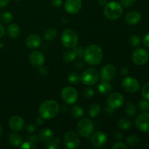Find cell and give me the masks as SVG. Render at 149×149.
I'll use <instances>...</instances> for the list:
<instances>
[{"mask_svg": "<svg viewBox=\"0 0 149 149\" xmlns=\"http://www.w3.org/2000/svg\"><path fill=\"white\" fill-rule=\"evenodd\" d=\"M103 58L102 49L97 45H90L84 49V58L87 63L96 65L100 63Z\"/></svg>", "mask_w": 149, "mask_h": 149, "instance_id": "1", "label": "cell"}, {"mask_svg": "<svg viewBox=\"0 0 149 149\" xmlns=\"http://www.w3.org/2000/svg\"><path fill=\"white\" fill-rule=\"evenodd\" d=\"M60 111V106L56 101L47 100L44 101L39 106V113L45 119H50L56 116Z\"/></svg>", "mask_w": 149, "mask_h": 149, "instance_id": "2", "label": "cell"}, {"mask_svg": "<svg viewBox=\"0 0 149 149\" xmlns=\"http://www.w3.org/2000/svg\"><path fill=\"white\" fill-rule=\"evenodd\" d=\"M122 12L123 10L120 4L116 1H111L107 3L105 5L103 13L106 18L110 20H115L119 19L122 16Z\"/></svg>", "mask_w": 149, "mask_h": 149, "instance_id": "3", "label": "cell"}, {"mask_svg": "<svg viewBox=\"0 0 149 149\" xmlns=\"http://www.w3.org/2000/svg\"><path fill=\"white\" fill-rule=\"evenodd\" d=\"M61 42L64 47L69 49L76 47L79 42L78 35L75 31L72 29H66L61 35Z\"/></svg>", "mask_w": 149, "mask_h": 149, "instance_id": "4", "label": "cell"}, {"mask_svg": "<svg viewBox=\"0 0 149 149\" xmlns=\"http://www.w3.org/2000/svg\"><path fill=\"white\" fill-rule=\"evenodd\" d=\"M99 79V73L94 68H87L81 75V81L86 85H94Z\"/></svg>", "mask_w": 149, "mask_h": 149, "instance_id": "5", "label": "cell"}, {"mask_svg": "<svg viewBox=\"0 0 149 149\" xmlns=\"http://www.w3.org/2000/svg\"><path fill=\"white\" fill-rule=\"evenodd\" d=\"M94 129L93 122L89 119H84L79 121L77 125V130L78 133L83 138H88L91 135Z\"/></svg>", "mask_w": 149, "mask_h": 149, "instance_id": "6", "label": "cell"}, {"mask_svg": "<svg viewBox=\"0 0 149 149\" xmlns=\"http://www.w3.org/2000/svg\"><path fill=\"white\" fill-rule=\"evenodd\" d=\"M61 97L68 104H73L78 99V93L74 87H66L61 91Z\"/></svg>", "mask_w": 149, "mask_h": 149, "instance_id": "7", "label": "cell"}, {"mask_svg": "<svg viewBox=\"0 0 149 149\" xmlns=\"http://www.w3.org/2000/svg\"><path fill=\"white\" fill-rule=\"evenodd\" d=\"M64 141L66 147L69 149L77 148L80 146V139L78 135L73 131H68L64 135Z\"/></svg>", "mask_w": 149, "mask_h": 149, "instance_id": "8", "label": "cell"}, {"mask_svg": "<svg viewBox=\"0 0 149 149\" xmlns=\"http://www.w3.org/2000/svg\"><path fill=\"white\" fill-rule=\"evenodd\" d=\"M132 58L134 63L138 65H143L148 61L149 55L145 49L138 48L134 51Z\"/></svg>", "mask_w": 149, "mask_h": 149, "instance_id": "9", "label": "cell"}, {"mask_svg": "<svg viewBox=\"0 0 149 149\" xmlns=\"http://www.w3.org/2000/svg\"><path fill=\"white\" fill-rule=\"evenodd\" d=\"M135 125L141 132L149 133V113L145 112L140 114L136 118Z\"/></svg>", "mask_w": 149, "mask_h": 149, "instance_id": "10", "label": "cell"}, {"mask_svg": "<svg viewBox=\"0 0 149 149\" xmlns=\"http://www.w3.org/2000/svg\"><path fill=\"white\" fill-rule=\"evenodd\" d=\"M122 87L128 93H133L138 91L140 88V84L138 80L132 77H126L122 81Z\"/></svg>", "mask_w": 149, "mask_h": 149, "instance_id": "11", "label": "cell"}, {"mask_svg": "<svg viewBox=\"0 0 149 149\" xmlns=\"http://www.w3.org/2000/svg\"><path fill=\"white\" fill-rule=\"evenodd\" d=\"M123 95L119 93H113L109 95V96L107 98V103L108 106L111 107L112 109H116L118 108L121 107L124 103Z\"/></svg>", "mask_w": 149, "mask_h": 149, "instance_id": "12", "label": "cell"}, {"mask_svg": "<svg viewBox=\"0 0 149 149\" xmlns=\"http://www.w3.org/2000/svg\"><path fill=\"white\" fill-rule=\"evenodd\" d=\"M116 74V68L111 64L106 65L100 71V78L103 81H109L113 79Z\"/></svg>", "mask_w": 149, "mask_h": 149, "instance_id": "13", "label": "cell"}, {"mask_svg": "<svg viewBox=\"0 0 149 149\" xmlns=\"http://www.w3.org/2000/svg\"><path fill=\"white\" fill-rule=\"evenodd\" d=\"M92 144L95 147H102L107 143V137L102 131H97L93 134L90 138Z\"/></svg>", "mask_w": 149, "mask_h": 149, "instance_id": "14", "label": "cell"}, {"mask_svg": "<svg viewBox=\"0 0 149 149\" xmlns=\"http://www.w3.org/2000/svg\"><path fill=\"white\" fill-rule=\"evenodd\" d=\"M29 61L32 65L39 68L45 63V56L39 51H33L29 55Z\"/></svg>", "mask_w": 149, "mask_h": 149, "instance_id": "15", "label": "cell"}, {"mask_svg": "<svg viewBox=\"0 0 149 149\" xmlns=\"http://www.w3.org/2000/svg\"><path fill=\"white\" fill-rule=\"evenodd\" d=\"M82 4L81 0H66L65 9L70 14H76L81 10Z\"/></svg>", "mask_w": 149, "mask_h": 149, "instance_id": "16", "label": "cell"}, {"mask_svg": "<svg viewBox=\"0 0 149 149\" xmlns=\"http://www.w3.org/2000/svg\"><path fill=\"white\" fill-rule=\"evenodd\" d=\"M9 126L12 130L19 132L22 130L24 127V121L22 117L19 116H13L9 121Z\"/></svg>", "mask_w": 149, "mask_h": 149, "instance_id": "17", "label": "cell"}, {"mask_svg": "<svg viewBox=\"0 0 149 149\" xmlns=\"http://www.w3.org/2000/svg\"><path fill=\"white\" fill-rule=\"evenodd\" d=\"M41 43H42V39L40 36L37 34L29 35L26 39V45L31 49L39 47Z\"/></svg>", "mask_w": 149, "mask_h": 149, "instance_id": "18", "label": "cell"}, {"mask_svg": "<svg viewBox=\"0 0 149 149\" xmlns=\"http://www.w3.org/2000/svg\"><path fill=\"white\" fill-rule=\"evenodd\" d=\"M141 19V15L138 12L132 11L127 13L125 16V21L130 25H135L140 22Z\"/></svg>", "mask_w": 149, "mask_h": 149, "instance_id": "19", "label": "cell"}, {"mask_svg": "<svg viewBox=\"0 0 149 149\" xmlns=\"http://www.w3.org/2000/svg\"><path fill=\"white\" fill-rule=\"evenodd\" d=\"M39 138L41 141L44 143H47L48 141H51L54 137V133L52 130L49 128H45L41 130L39 134Z\"/></svg>", "mask_w": 149, "mask_h": 149, "instance_id": "20", "label": "cell"}, {"mask_svg": "<svg viewBox=\"0 0 149 149\" xmlns=\"http://www.w3.org/2000/svg\"><path fill=\"white\" fill-rule=\"evenodd\" d=\"M20 29L16 23H12L7 28V34L12 39H16L20 36Z\"/></svg>", "mask_w": 149, "mask_h": 149, "instance_id": "21", "label": "cell"}, {"mask_svg": "<svg viewBox=\"0 0 149 149\" xmlns=\"http://www.w3.org/2000/svg\"><path fill=\"white\" fill-rule=\"evenodd\" d=\"M22 141H23V138H22L21 135L16 132H13L11 133L9 136V142L13 146H19L21 145Z\"/></svg>", "mask_w": 149, "mask_h": 149, "instance_id": "22", "label": "cell"}, {"mask_svg": "<svg viewBox=\"0 0 149 149\" xmlns=\"http://www.w3.org/2000/svg\"><path fill=\"white\" fill-rule=\"evenodd\" d=\"M99 93L103 95H106L110 93L112 90L111 84L109 82L106 81H103V82H101L97 87Z\"/></svg>", "mask_w": 149, "mask_h": 149, "instance_id": "23", "label": "cell"}, {"mask_svg": "<svg viewBox=\"0 0 149 149\" xmlns=\"http://www.w3.org/2000/svg\"><path fill=\"white\" fill-rule=\"evenodd\" d=\"M77 58V56L75 49H70V50L66 51L63 56V59L65 63L73 62Z\"/></svg>", "mask_w": 149, "mask_h": 149, "instance_id": "24", "label": "cell"}, {"mask_svg": "<svg viewBox=\"0 0 149 149\" xmlns=\"http://www.w3.org/2000/svg\"><path fill=\"white\" fill-rule=\"evenodd\" d=\"M100 112H101V108H100V105L97 104V103L93 104L89 109V115L93 118L98 116Z\"/></svg>", "mask_w": 149, "mask_h": 149, "instance_id": "25", "label": "cell"}, {"mask_svg": "<svg viewBox=\"0 0 149 149\" xmlns=\"http://www.w3.org/2000/svg\"><path fill=\"white\" fill-rule=\"evenodd\" d=\"M57 31L55 29H49L45 31L44 34L45 39L47 41H53L57 36Z\"/></svg>", "mask_w": 149, "mask_h": 149, "instance_id": "26", "label": "cell"}, {"mask_svg": "<svg viewBox=\"0 0 149 149\" xmlns=\"http://www.w3.org/2000/svg\"><path fill=\"white\" fill-rule=\"evenodd\" d=\"M71 114L74 118H77H77H80L84 114V110H83L81 106H74L71 109Z\"/></svg>", "mask_w": 149, "mask_h": 149, "instance_id": "27", "label": "cell"}, {"mask_svg": "<svg viewBox=\"0 0 149 149\" xmlns=\"http://www.w3.org/2000/svg\"><path fill=\"white\" fill-rule=\"evenodd\" d=\"M125 112L130 116H134L137 113V108L135 105L131 102L127 103L125 106Z\"/></svg>", "mask_w": 149, "mask_h": 149, "instance_id": "28", "label": "cell"}, {"mask_svg": "<svg viewBox=\"0 0 149 149\" xmlns=\"http://www.w3.org/2000/svg\"><path fill=\"white\" fill-rule=\"evenodd\" d=\"M131 125H132V122L130 119H121L118 122V127L120 129L123 130H128L129 128H130Z\"/></svg>", "mask_w": 149, "mask_h": 149, "instance_id": "29", "label": "cell"}, {"mask_svg": "<svg viewBox=\"0 0 149 149\" xmlns=\"http://www.w3.org/2000/svg\"><path fill=\"white\" fill-rule=\"evenodd\" d=\"M60 143H61V140L59 138H56L54 140L52 139L47 143L45 148L47 149H57L59 148Z\"/></svg>", "mask_w": 149, "mask_h": 149, "instance_id": "30", "label": "cell"}, {"mask_svg": "<svg viewBox=\"0 0 149 149\" xmlns=\"http://www.w3.org/2000/svg\"><path fill=\"white\" fill-rule=\"evenodd\" d=\"M127 143L131 147L137 146L140 143V140L136 135H130L126 139Z\"/></svg>", "mask_w": 149, "mask_h": 149, "instance_id": "31", "label": "cell"}, {"mask_svg": "<svg viewBox=\"0 0 149 149\" xmlns=\"http://www.w3.org/2000/svg\"><path fill=\"white\" fill-rule=\"evenodd\" d=\"M13 19V14L10 12H4V13H1L0 15V20L2 23H8L11 22Z\"/></svg>", "mask_w": 149, "mask_h": 149, "instance_id": "32", "label": "cell"}, {"mask_svg": "<svg viewBox=\"0 0 149 149\" xmlns=\"http://www.w3.org/2000/svg\"><path fill=\"white\" fill-rule=\"evenodd\" d=\"M68 79L71 84H78L81 81V76L77 73H71L68 75Z\"/></svg>", "mask_w": 149, "mask_h": 149, "instance_id": "33", "label": "cell"}, {"mask_svg": "<svg viewBox=\"0 0 149 149\" xmlns=\"http://www.w3.org/2000/svg\"><path fill=\"white\" fill-rule=\"evenodd\" d=\"M130 45L132 47H137L138 45H140V42H141V40H140V38L138 37L136 35H132L130 37Z\"/></svg>", "mask_w": 149, "mask_h": 149, "instance_id": "34", "label": "cell"}, {"mask_svg": "<svg viewBox=\"0 0 149 149\" xmlns=\"http://www.w3.org/2000/svg\"><path fill=\"white\" fill-rule=\"evenodd\" d=\"M138 106H139L140 110L142 111L146 112L149 111V102L148 100L145 99V100H141Z\"/></svg>", "mask_w": 149, "mask_h": 149, "instance_id": "35", "label": "cell"}, {"mask_svg": "<svg viewBox=\"0 0 149 149\" xmlns=\"http://www.w3.org/2000/svg\"><path fill=\"white\" fill-rule=\"evenodd\" d=\"M142 95L146 100H149V82L146 83L142 88Z\"/></svg>", "mask_w": 149, "mask_h": 149, "instance_id": "36", "label": "cell"}, {"mask_svg": "<svg viewBox=\"0 0 149 149\" xmlns=\"http://www.w3.org/2000/svg\"><path fill=\"white\" fill-rule=\"evenodd\" d=\"M20 148L21 149H33L36 148V146H35L34 143L30 142V141H28V142L23 143V144L21 143L20 145Z\"/></svg>", "mask_w": 149, "mask_h": 149, "instance_id": "37", "label": "cell"}, {"mask_svg": "<svg viewBox=\"0 0 149 149\" xmlns=\"http://www.w3.org/2000/svg\"><path fill=\"white\" fill-rule=\"evenodd\" d=\"M95 94V91L93 89L91 88H86L84 89V91H83V95L85 97L87 98H90V97H93Z\"/></svg>", "mask_w": 149, "mask_h": 149, "instance_id": "38", "label": "cell"}, {"mask_svg": "<svg viewBox=\"0 0 149 149\" xmlns=\"http://www.w3.org/2000/svg\"><path fill=\"white\" fill-rule=\"evenodd\" d=\"M76 53H77V58H84V49L82 47H77L75 49Z\"/></svg>", "mask_w": 149, "mask_h": 149, "instance_id": "39", "label": "cell"}, {"mask_svg": "<svg viewBox=\"0 0 149 149\" xmlns=\"http://www.w3.org/2000/svg\"><path fill=\"white\" fill-rule=\"evenodd\" d=\"M27 141H30V142L36 144L39 142V136H38V135H31V136L27 137Z\"/></svg>", "mask_w": 149, "mask_h": 149, "instance_id": "40", "label": "cell"}, {"mask_svg": "<svg viewBox=\"0 0 149 149\" xmlns=\"http://www.w3.org/2000/svg\"><path fill=\"white\" fill-rule=\"evenodd\" d=\"M113 149H127V146L123 143H117L112 146Z\"/></svg>", "mask_w": 149, "mask_h": 149, "instance_id": "41", "label": "cell"}, {"mask_svg": "<svg viewBox=\"0 0 149 149\" xmlns=\"http://www.w3.org/2000/svg\"><path fill=\"white\" fill-rule=\"evenodd\" d=\"M26 130L30 133H33V132H36V126L35 125H33V124H29L27 126V127H26Z\"/></svg>", "mask_w": 149, "mask_h": 149, "instance_id": "42", "label": "cell"}, {"mask_svg": "<svg viewBox=\"0 0 149 149\" xmlns=\"http://www.w3.org/2000/svg\"><path fill=\"white\" fill-rule=\"evenodd\" d=\"M135 0H121V3L125 7H130L133 4Z\"/></svg>", "mask_w": 149, "mask_h": 149, "instance_id": "43", "label": "cell"}, {"mask_svg": "<svg viewBox=\"0 0 149 149\" xmlns=\"http://www.w3.org/2000/svg\"><path fill=\"white\" fill-rule=\"evenodd\" d=\"M74 66L76 67V68H77V69L80 70V69H81V68H84V62H83L82 61H81V60H80V61H77V62H76Z\"/></svg>", "mask_w": 149, "mask_h": 149, "instance_id": "44", "label": "cell"}, {"mask_svg": "<svg viewBox=\"0 0 149 149\" xmlns=\"http://www.w3.org/2000/svg\"><path fill=\"white\" fill-rule=\"evenodd\" d=\"M143 45L146 47H149V33H147L143 39Z\"/></svg>", "mask_w": 149, "mask_h": 149, "instance_id": "45", "label": "cell"}, {"mask_svg": "<svg viewBox=\"0 0 149 149\" xmlns=\"http://www.w3.org/2000/svg\"><path fill=\"white\" fill-rule=\"evenodd\" d=\"M39 74L42 76H46L48 74V70L46 67H39Z\"/></svg>", "mask_w": 149, "mask_h": 149, "instance_id": "46", "label": "cell"}, {"mask_svg": "<svg viewBox=\"0 0 149 149\" xmlns=\"http://www.w3.org/2000/svg\"><path fill=\"white\" fill-rule=\"evenodd\" d=\"M62 0H52V4L54 7H59L62 5Z\"/></svg>", "mask_w": 149, "mask_h": 149, "instance_id": "47", "label": "cell"}, {"mask_svg": "<svg viewBox=\"0 0 149 149\" xmlns=\"http://www.w3.org/2000/svg\"><path fill=\"white\" fill-rule=\"evenodd\" d=\"M45 119H44V118H42V116H40V117H37L36 119V122L37 125H43L44 123H45Z\"/></svg>", "mask_w": 149, "mask_h": 149, "instance_id": "48", "label": "cell"}, {"mask_svg": "<svg viewBox=\"0 0 149 149\" xmlns=\"http://www.w3.org/2000/svg\"><path fill=\"white\" fill-rule=\"evenodd\" d=\"M120 73L124 76L127 75L128 73H129V69L127 67H122L120 70Z\"/></svg>", "mask_w": 149, "mask_h": 149, "instance_id": "49", "label": "cell"}, {"mask_svg": "<svg viewBox=\"0 0 149 149\" xmlns=\"http://www.w3.org/2000/svg\"><path fill=\"white\" fill-rule=\"evenodd\" d=\"M10 0H0V8L7 6V4L10 2Z\"/></svg>", "mask_w": 149, "mask_h": 149, "instance_id": "50", "label": "cell"}, {"mask_svg": "<svg viewBox=\"0 0 149 149\" xmlns=\"http://www.w3.org/2000/svg\"><path fill=\"white\" fill-rule=\"evenodd\" d=\"M4 33H5V29L2 25L0 24V38L4 36Z\"/></svg>", "mask_w": 149, "mask_h": 149, "instance_id": "51", "label": "cell"}, {"mask_svg": "<svg viewBox=\"0 0 149 149\" xmlns=\"http://www.w3.org/2000/svg\"><path fill=\"white\" fill-rule=\"evenodd\" d=\"M113 111V109H112L111 107H110L109 106H108L106 108V112L107 114H111Z\"/></svg>", "mask_w": 149, "mask_h": 149, "instance_id": "52", "label": "cell"}, {"mask_svg": "<svg viewBox=\"0 0 149 149\" xmlns=\"http://www.w3.org/2000/svg\"><path fill=\"white\" fill-rule=\"evenodd\" d=\"M114 137H115V138H116V139L120 140V139H122V135L121 133H119V132H116V133L115 134Z\"/></svg>", "mask_w": 149, "mask_h": 149, "instance_id": "53", "label": "cell"}, {"mask_svg": "<svg viewBox=\"0 0 149 149\" xmlns=\"http://www.w3.org/2000/svg\"><path fill=\"white\" fill-rule=\"evenodd\" d=\"M98 2L100 5L105 6L107 4V0H98Z\"/></svg>", "mask_w": 149, "mask_h": 149, "instance_id": "54", "label": "cell"}, {"mask_svg": "<svg viewBox=\"0 0 149 149\" xmlns=\"http://www.w3.org/2000/svg\"><path fill=\"white\" fill-rule=\"evenodd\" d=\"M2 134H3V129L2 127H1V125H0V138L2 136Z\"/></svg>", "mask_w": 149, "mask_h": 149, "instance_id": "55", "label": "cell"}, {"mask_svg": "<svg viewBox=\"0 0 149 149\" xmlns=\"http://www.w3.org/2000/svg\"><path fill=\"white\" fill-rule=\"evenodd\" d=\"M15 1H20V0H15Z\"/></svg>", "mask_w": 149, "mask_h": 149, "instance_id": "56", "label": "cell"}]
</instances>
